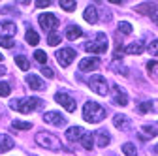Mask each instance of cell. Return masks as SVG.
Masks as SVG:
<instances>
[{"instance_id":"cell-30","label":"cell","mask_w":158,"mask_h":156,"mask_svg":"<svg viewBox=\"0 0 158 156\" xmlns=\"http://www.w3.org/2000/svg\"><path fill=\"white\" fill-rule=\"evenodd\" d=\"M118 32H123V34H132V25L128 21H121L118 23Z\"/></svg>"},{"instance_id":"cell-17","label":"cell","mask_w":158,"mask_h":156,"mask_svg":"<svg viewBox=\"0 0 158 156\" xmlns=\"http://www.w3.org/2000/svg\"><path fill=\"white\" fill-rule=\"evenodd\" d=\"M83 17H85V21H87V23H90V25L98 23V10H96L94 6H89V8L85 10Z\"/></svg>"},{"instance_id":"cell-31","label":"cell","mask_w":158,"mask_h":156,"mask_svg":"<svg viewBox=\"0 0 158 156\" xmlns=\"http://www.w3.org/2000/svg\"><path fill=\"white\" fill-rule=\"evenodd\" d=\"M34 58H36L40 64H45V62H47V55H45V51H40V49L34 53Z\"/></svg>"},{"instance_id":"cell-5","label":"cell","mask_w":158,"mask_h":156,"mask_svg":"<svg viewBox=\"0 0 158 156\" xmlns=\"http://www.w3.org/2000/svg\"><path fill=\"white\" fill-rule=\"evenodd\" d=\"M85 49H87L89 53H98V55H104V53L107 51V38H106V34H104V32H100V34L96 36V42L87 43V45H85Z\"/></svg>"},{"instance_id":"cell-19","label":"cell","mask_w":158,"mask_h":156,"mask_svg":"<svg viewBox=\"0 0 158 156\" xmlns=\"http://www.w3.org/2000/svg\"><path fill=\"white\" fill-rule=\"evenodd\" d=\"M81 36H83V30L79 28L77 25H73V27H68V28H66V38H68L70 42H75L77 38H81Z\"/></svg>"},{"instance_id":"cell-15","label":"cell","mask_w":158,"mask_h":156,"mask_svg":"<svg viewBox=\"0 0 158 156\" xmlns=\"http://www.w3.org/2000/svg\"><path fill=\"white\" fill-rule=\"evenodd\" d=\"M15 147V141L6 133H0V152H8Z\"/></svg>"},{"instance_id":"cell-3","label":"cell","mask_w":158,"mask_h":156,"mask_svg":"<svg viewBox=\"0 0 158 156\" xmlns=\"http://www.w3.org/2000/svg\"><path fill=\"white\" fill-rule=\"evenodd\" d=\"M36 143L44 149H49V150H60L62 149V143L58 141V138H55L53 133H47V132L36 133Z\"/></svg>"},{"instance_id":"cell-39","label":"cell","mask_w":158,"mask_h":156,"mask_svg":"<svg viewBox=\"0 0 158 156\" xmlns=\"http://www.w3.org/2000/svg\"><path fill=\"white\" fill-rule=\"evenodd\" d=\"M4 73H8V70H6V66L0 64V75H4Z\"/></svg>"},{"instance_id":"cell-32","label":"cell","mask_w":158,"mask_h":156,"mask_svg":"<svg viewBox=\"0 0 158 156\" xmlns=\"http://www.w3.org/2000/svg\"><path fill=\"white\" fill-rule=\"evenodd\" d=\"M15 45L13 38H0V47H6V49H11Z\"/></svg>"},{"instance_id":"cell-29","label":"cell","mask_w":158,"mask_h":156,"mask_svg":"<svg viewBox=\"0 0 158 156\" xmlns=\"http://www.w3.org/2000/svg\"><path fill=\"white\" fill-rule=\"evenodd\" d=\"M11 126H13L15 130H30V128H32V122H23V121H13V122H11Z\"/></svg>"},{"instance_id":"cell-1","label":"cell","mask_w":158,"mask_h":156,"mask_svg":"<svg viewBox=\"0 0 158 156\" xmlns=\"http://www.w3.org/2000/svg\"><path fill=\"white\" fill-rule=\"evenodd\" d=\"M106 117V109L102 105H98L96 102H87L85 107H83V119L90 124H98L102 122Z\"/></svg>"},{"instance_id":"cell-4","label":"cell","mask_w":158,"mask_h":156,"mask_svg":"<svg viewBox=\"0 0 158 156\" xmlns=\"http://www.w3.org/2000/svg\"><path fill=\"white\" fill-rule=\"evenodd\" d=\"M89 87H90V90H94L100 96H106L109 92V87H107V81L104 75H92L89 79Z\"/></svg>"},{"instance_id":"cell-9","label":"cell","mask_w":158,"mask_h":156,"mask_svg":"<svg viewBox=\"0 0 158 156\" xmlns=\"http://www.w3.org/2000/svg\"><path fill=\"white\" fill-rule=\"evenodd\" d=\"M44 122L53 124V126H64V124H66V117L60 115L58 111H47V113L44 115Z\"/></svg>"},{"instance_id":"cell-11","label":"cell","mask_w":158,"mask_h":156,"mask_svg":"<svg viewBox=\"0 0 158 156\" xmlns=\"http://www.w3.org/2000/svg\"><path fill=\"white\" fill-rule=\"evenodd\" d=\"M17 34V27L11 21H2L0 23V38H13Z\"/></svg>"},{"instance_id":"cell-20","label":"cell","mask_w":158,"mask_h":156,"mask_svg":"<svg viewBox=\"0 0 158 156\" xmlns=\"http://www.w3.org/2000/svg\"><path fill=\"white\" fill-rule=\"evenodd\" d=\"M143 51H145V45L141 42H135V43H130L124 47V53H128V55H141Z\"/></svg>"},{"instance_id":"cell-13","label":"cell","mask_w":158,"mask_h":156,"mask_svg":"<svg viewBox=\"0 0 158 156\" xmlns=\"http://www.w3.org/2000/svg\"><path fill=\"white\" fill-rule=\"evenodd\" d=\"M113 104L115 105H121V107H124V105H128V96L124 94V92H121V87H113Z\"/></svg>"},{"instance_id":"cell-12","label":"cell","mask_w":158,"mask_h":156,"mask_svg":"<svg viewBox=\"0 0 158 156\" xmlns=\"http://www.w3.org/2000/svg\"><path fill=\"white\" fill-rule=\"evenodd\" d=\"M85 135V130L81 128V126H72V128H68V132H66V139L68 141H81V138Z\"/></svg>"},{"instance_id":"cell-22","label":"cell","mask_w":158,"mask_h":156,"mask_svg":"<svg viewBox=\"0 0 158 156\" xmlns=\"http://www.w3.org/2000/svg\"><path fill=\"white\" fill-rule=\"evenodd\" d=\"M25 40H27L28 45H38L40 43V36H38V32H34L32 28H28L27 34H25Z\"/></svg>"},{"instance_id":"cell-34","label":"cell","mask_w":158,"mask_h":156,"mask_svg":"<svg viewBox=\"0 0 158 156\" xmlns=\"http://www.w3.org/2000/svg\"><path fill=\"white\" fill-rule=\"evenodd\" d=\"M141 130L145 132V135H149V138H156V135H158V132L154 130V126H149V124H145Z\"/></svg>"},{"instance_id":"cell-7","label":"cell","mask_w":158,"mask_h":156,"mask_svg":"<svg viewBox=\"0 0 158 156\" xmlns=\"http://www.w3.org/2000/svg\"><path fill=\"white\" fill-rule=\"evenodd\" d=\"M73 58H75V51L72 47H64L56 53V62L60 64L62 68H68L72 62H73Z\"/></svg>"},{"instance_id":"cell-21","label":"cell","mask_w":158,"mask_h":156,"mask_svg":"<svg viewBox=\"0 0 158 156\" xmlns=\"http://www.w3.org/2000/svg\"><path fill=\"white\" fill-rule=\"evenodd\" d=\"M135 11H137V13H141V15H151V17L156 13L154 6H152V4H149V2H147V4H139V6H135Z\"/></svg>"},{"instance_id":"cell-23","label":"cell","mask_w":158,"mask_h":156,"mask_svg":"<svg viewBox=\"0 0 158 156\" xmlns=\"http://www.w3.org/2000/svg\"><path fill=\"white\" fill-rule=\"evenodd\" d=\"M81 145L85 147V149H92V145H94V133H90V132H85V135L81 138Z\"/></svg>"},{"instance_id":"cell-27","label":"cell","mask_w":158,"mask_h":156,"mask_svg":"<svg viewBox=\"0 0 158 156\" xmlns=\"http://www.w3.org/2000/svg\"><path fill=\"white\" fill-rule=\"evenodd\" d=\"M47 43H49L51 47H56L58 43H60V36H58L56 32H49V36H47Z\"/></svg>"},{"instance_id":"cell-16","label":"cell","mask_w":158,"mask_h":156,"mask_svg":"<svg viewBox=\"0 0 158 156\" xmlns=\"http://www.w3.org/2000/svg\"><path fill=\"white\" fill-rule=\"evenodd\" d=\"M27 83L30 85V88H32V90H44V88H45V83L40 79L38 75H32V73H30V75H27Z\"/></svg>"},{"instance_id":"cell-18","label":"cell","mask_w":158,"mask_h":156,"mask_svg":"<svg viewBox=\"0 0 158 156\" xmlns=\"http://www.w3.org/2000/svg\"><path fill=\"white\" fill-rule=\"evenodd\" d=\"M94 138H96V141H98V147H107L109 141H111L109 133H106V130H98V132L94 133Z\"/></svg>"},{"instance_id":"cell-41","label":"cell","mask_w":158,"mask_h":156,"mask_svg":"<svg viewBox=\"0 0 158 156\" xmlns=\"http://www.w3.org/2000/svg\"><path fill=\"white\" fill-rule=\"evenodd\" d=\"M2 58H4V55H2V53H0V60H2Z\"/></svg>"},{"instance_id":"cell-10","label":"cell","mask_w":158,"mask_h":156,"mask_svg":"<svg viewBox=\"0 0 158 156\" xmlns=\"http://www.w3.org/2000/svg\"><path fill=\"white\" fill-rule=\"evenodd\" d=\"M98 66H100V60H98L96 56H87L79 62V70L81 72H94Z\"/></svg>"},{"instance_id":"cell-38","label":"cell","mask_w":158,"mask_h":156,"mask_svg":"<svg viewBox=\"0 0 158 156\" xmlns=\"http://www.w3.org/2000/svg\"><path fill=\"white\" fill-rule=\"evenodd\" d=\"M36 6L38 8H47V6H51V0H38Z\"/></svg>"},{"instance_id":"cell-40","label":"cell","mask_w":158,"mask_h":156,"mask_svg":"<svg viewBox=\"0 0 158 156\" xmlns=\"http://www.w3.org/2000/svg\"><path fill=\"white\" fill-rule=\"evenodd\" d=\"M152 21H154V23H156V25H158V11H156V13H154V15H152Z\"/></svg>"},{"instance_id":"cell-37","label":"cell","mask_w":158,"mask_h":156,"mask_svg":"<svg viewBox=\"0 0 158 156\" xmlns=\"http://www.w3.org/2000/svg\"><path fill=\"white\" fill-rule=\"evenodd\" d=\"M42 75H45V77H47V79H53V77H55V73H53V70H51V68H45V66L42 68Z\"/></svg>"},{"instance_id":"cell-2","label":"cell","mask_w":158,"mask_h":156,"mask_svg":"<svg viewBox=\"0 0 158 156\" xmlns=\"http://www.w3.org/2000/svg\"><path fill=\"white\" fill-rule=\"evenodd\" d=\"M10 107L15 109V111H19V113H23V115H27V113H30V111H36V109L42 107V100H40V98L13 100V102H10Z\"/></svg>"},{"instance_id":"cell-35","label":"cell","mask_w":158,"mask_h":156,"mask_svg":"<svg viewBox=\"0 0 158 156\" xmlns=\"http://www.w3.org/2000/svg\"><path fill=\"white\" fill-rule=\"evenodd\" d=\"M10 92H11V87L8 85V83H0V96H10Z\"/></svg>"},{"instance_id":"cell-25","label":"cell","mask_w":158,"mask_h":156,"mask_svg":"<svg viewBox=\"0 0 158 156\" xmlns=\"http://www.w3.org/2000/svg\"><path fill=\"white\" fill-rule=\"evenodd\" d=\"M123 152H124L126 156H137V149H135L134 143H124V145H123Z\"/></svg>"},{"instance_id":"cell-8","label":"cell","mask_w":158,"mask_h":156,"mask_svg":"<svg viewBox=\"0 0 158 156\" xmlns=\"http://www.w3.org/2000/svg\"><path fill=\"white\" fill-rule=\"evenodd\" d=\"M55 100H56V104H60L68 113H73L75 107H77L75 100L72 98V96H68L66 92H56V94H55Z\"/></svg>"},{"instance_id":"cell-28","label":"cell","mask_w":158,"mask_h":156,"mask_svg":"<svg viewBox=\"0 0 158 156\" xmlns=\"http://www.w3.org/2000/svg\"><path fill=\"white\" fill-rule=\"evenodd\" d=\"M15 64L21 68L23 72H27V70H28V66H30V64H28V60H27V56H15Z\"/></svg>"},{"instance_id":"cell-24","label":"cell","mask_w":158,"mask_h":156,"mask_svg":"<svg viewBox=\"0 0 158 156\" xmlns=\"http://www.w3.org/2000/svg\"><path fill=\"white\" fill-rule=\"evenodd\" d=\"M147 70H149V75L152 77V79L158 81V62H156V60H151V62L147 64Z\"/></svg>"},{"instance_id":"cell-33","label":"cell","mask_w":158,"mask_h":156,"mask_svg":"<svg viewBox=\"0 0 158 156\" xmlns=\"http://www.w3.org/2000/svg\"><path fill=\"white\" fill-rule=\"evenodd\" d=\"M147 51H149V55H151V56H158V40L151 42V43H149V47H147Z\"/></svg>"},{"instance_id":"cell-26","label":"cell","mask_w":158,"mask_h":156,"mask_svg":"<svg viewBox=\"0 0 158 156\" xmlns=\"http://www.w3.org/2000/svg\"><path fill=\"white\" fill-rule=\"evenodd\" d=\"M75 6H77L75 0H60V8H62L64 11H73Z\"/></svg>"},{"instance_id":"cell-14","label":"cell","mask_w":158,"mask_h":156,"mask_svg":"<svg viewBox=\"0 0 158 156\" xmlns=\"http://www.w3.org/2000/svg\"><path fill=\"white\" fill-rule=\"evenodd\" d=\"M113 126L115 128H118V130H128L130 128V121H128V117L126 115H115L113 117Z\"/></svg>"},{"instance_id":"cell-6","label":"cell","mask_w":158,"mask_h":156,"mask_svg":"<svg viewBox=\"0 0 158 156\" xmlns=\"http://www.w3.org/2000/svg\"><path fill=\"white\" fill-rule=\"evenodd\" d=\"M38 23L42 25L44 30H49V32H55V28L58 27V17L53 15V13H42L38 17Z\"/></svg>"},{"instance_id":"cell-36","label":"cell","mask_w":158,"mask_h":156,"mask_svg":"<svg viewBox=\"0 0 158 156\" xmlns=\"http://www.w3.org/2000/svg\"><path fill=\"white\" fill-rule=\"evenodd\" d=\"M152 109V102H143V104H139V111L141 113H147V111H151Z\"/></svg>"}]
</instances>
